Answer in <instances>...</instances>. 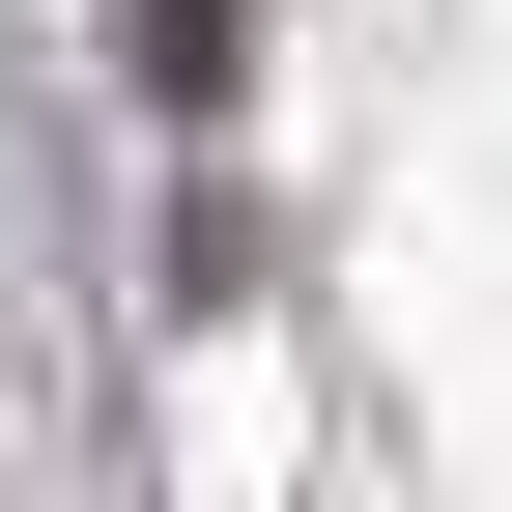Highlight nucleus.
<instances>
[{
  "instance_id": "obj_1",
  "label": "nucleus",
  "mask_w": 512,
  "mask_h": 512,
  "mask_svg": "<svg viewBox=\"0 0 512 512\" xmlns=\"http://www.w3.org/2000/svg\"><path fill=\"white\" fill-rule=\"evenodd\" d=\"M114 29H143V86H171V114H228V57H256V0H114Z\"/></svg>"
}]
</instances>
